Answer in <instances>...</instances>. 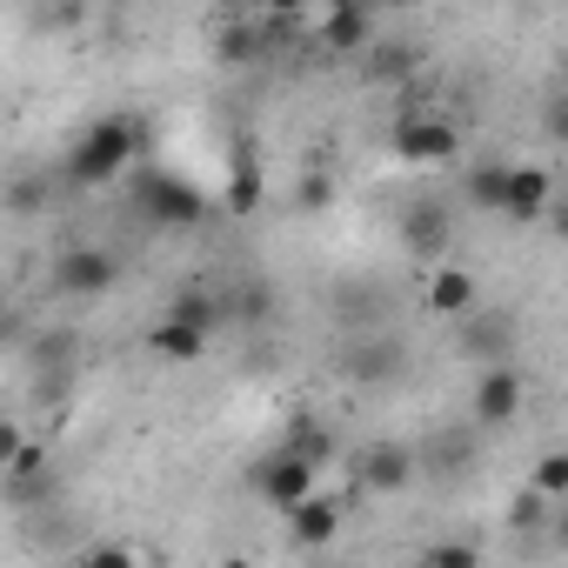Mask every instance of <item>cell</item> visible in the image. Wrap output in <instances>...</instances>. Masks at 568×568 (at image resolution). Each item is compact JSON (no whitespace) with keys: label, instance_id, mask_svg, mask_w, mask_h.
<instances>
[{"label":"cell","instance_id":"8fae6325","mask_svg":"<svg viewBox=\"0 0 568 568\" xmlns=\"http://www.w3.org/2000/svg\"><path fill=\"white\" fill-rule=\"evenodd\" d=\"M548 194H555L548 168H508V194H501V214H508V221H541V214H548Z\"/></svg>","mask_w":568,"mask_h":568},{"label":"cell","instance_id":"7c38bea8","mask_svg":"<svg viewBox=\"0 0 568 568\" xmlns=\"http://www.w3.org/2000/svg\"><path fill=\"white\" fill-rule=\"evenodd\" d=\"M288 535H295L302 548H328V541L342 535V501H328V495L315 488L302 508H288Z\"/></svg>","mask_w":568,"mask_h":568},{"label":"cell","instance_id":"ba28073f","mask_svg":"<svg viewBox=\"0 0 568 568\" xmlns=\"http://www.w3.org/2000/svg\"><path fill=\"white\" fill-rule=\"evenodd\" d=\"M114 274H121V267H114L108 247H68L61 267H54V288H61V295H108Z\"/></svg>","mask_w":568,"mask_h":568},{"label":"cell","instance_id":"ac0fdd59","mask_svg":"<svg viewBox=\"0 0 568 568\" xmlns=\"http://www.w3.org/2000/svg\"><path fill=\"white\" fill-rule=\"evenodd\" d=\"M541 501H555V495H568V455H541L535 462V481H528Z\"/></svg>","mask_w":568,"mask_h":568},{"label":"cell","instance_id":"4fadbf2b","mask_svg":"<svg viewBox=\"0 0 568 568\" xmlns=\"http://www.w3.org/2000/svg\"><path fill=\"white\" fill-rule=\"evenodd\" d=\"M0 475H8V501H34V495L54 488V468H48V448L41 442H21V455L0 468Z\"/></svg>","mask_w":568,"mask_h":568},{"label":"cell","instance_id":"6da1fadb","mask_svg":"<svg viewBox=\"0 0 568 568\" xmlns=\"http://www.w3.org/2000/svg\"><path fill=\"white\" fill-rule=\"evenodd\" d=\"M141 121H128V114H108V121H94L81 141H74V154H68V174L81 181V187H108V181H121L128 168H134V154H141Z\"/></svg>","mask_w":568,"mask_h":568},{"label":"cell","instance_id":"603a6c76","mask_svg":"<svg viewBox=\"0 0 568 568\" xmlns=\"http://www.w3.org/2000/svg\"><path fill=\"white\" fill-rule=\"evenodd\" d=\"M41 194H48L41 181H14V187H8V207H41Z\"/></svg>","mask_w":568,"mask_h":568},{"label":"cell","instance_id":"9a60e30c","mask_svg":"<svg viewBox=\"0 0 568 568\" xmlns=\"http://www.w3.org/2000/svg\"><path fill=\"white\" fill-rule=\"evenodd\" d=\"M402 234H408V247H415V254H442V247H448V207H442V201L408 207Z\"/></svg>","mask_w":568,"mask_h":568},{"label":"cell","instance_id":"2e32d148","mask_svg":"<svg viewBox=\"0 0 568 568\" xmlns=\"http://www.w3.org/2000/svg\"><path fill=\"white\" fill-rule=\"evenodd\" d=\"M368 34H375V21H368L362 8H328V14H322V41H328L335 54H355V48H368Z\"/></svg>","mask_w":568,"mask_h":568},{"label":"cell","instance_id":"44dd1931","mask_svg":"<svg viewBox=\"0 0 568 568\" xmlns=\"http://www.w3.org/2000/svg\"><path fill=\"white\" fill-rule=\"evenodd\" d=\"M254 201H261V181H254V168L241 161V168H234V187H227V207H234V214H247Z\"/></svg>","mask_w":568,"mask_h":568},{"label":"cell","instance_id":"d4e9b609","mask_svg":"<svg viewBox=\"0 0 568 568\" xmlns=\"http://www.w3.org/2000/svg\"><path fill=\"white\" fill-rule=\"evenodd\" d=\"M214 568H254V561H247V555H227V561H214Z\"/></svg>","mask_w":568,"mask_h":568},{"label":"cell","instance_id":"7a4b0ae2","mask_svg":"<svg viewBox=\"0 0 568 568\" xmlns=\"http://www.w3.org/2000/svg\"><path fill=\"white\" fill-rule=\"evenodd\" d=\"M207 335H214V302H207V295H181V302L148 328V355H154V362H201Z\"/></svg>","mask_w":568,"mask_h":568},{"label":"cell","instance_id":"ffe728a7","mask_svg":"<svg viewBox=\"0 0 568 568\" xmlns=\"http://www.w3.org/2000/svg\"><path fill=\"white\" fill-rule=\"evenodd\" d=\"M74 568H141V555H134L128 541H94V548H88Z\"/></svg>","mask_w":568,"mask_h":568},{"label":"cell","instance_id":"8992f818","mask_svg":"<svg viewBox=\"0 0 568 568\" xmlns=\"http://www.w3.org/2000/svg\"><path fill=\"white\" fill-rule=\"evenodd\" d=\"M141 214H154V221H168V227H187V221H201V194L187 187V181H174V174H154V168H141Z\"/></svg>","mask_w":568,"mask_h":568},{"label":"cell","instance_id":"9c48e42d","mask_svg":"<svg viewBox=\"0 0 568 568\" xmlns=\"http://www.w3.org/2000/svg\"><path fill=\"white\" fill-rule=\"evenodd\" d=\"M355 481H362L368 495H402V488L415 481V455H408L402 442H375V448H362Z\"/></svg>","mask_w":568,"mask_h":568},{"label":"cell","instance_id":"5bb4252c","mask_svg":"<svg viewBox=\"0 0 568 568\" xmlns=\"http://www.w3.org/2000/svg\"><path fill=\"white\" fill-rule=\"evenodd\" d=\"M508 168H515V161H481V168H468V181H462V201H468L475 214H501Z\"/></svg>","mask_w":568,"mask_h":568},{"label":"cell","instance_id":"30bf717a","mask_svg":"<svg viewBox=\"0 0 568 568\" xmlns=\"http://www.w3.org/2000/svg\"><path fill=\"white\" fill-rule=\"evenodd\" d=\"M428 315H448V322H468L475 315V274L468 267H428V288H422Z\"/></svg>","mask_w":568,"mask_h":568},{"label":"cell","instance_id":"5b68a950","mask_svg":"<svg viewBox=\"0 0 568 568\" xmlns=\"http://www.w3.org/2000/svg\"><path fill=\"white\" fill-rule=\"evenodd\" d=\"M521 395H528V388H521V375H515L508 362H495V368H481V375H475V402H468V408H475V422H481V428H508V422L521 415Z\"/></svg>","mask_w":568,"mask_h":568},{"label":"cell","instance_id":"e0dca14e","mask_svg":"<svg viewBox=\"0 0 568 568\" xmlns=\"http://www.w3.org/2000/svg\"><path fill=\"white\" fill-rule=\"evenodd\" d=\"M348 368H355V382H388V375H402V348L395 342H375V348L348 355Z\"/></svg>","mask_w":568,"mask_h":568},{"label":"cell","instance_id":"d6986e66","mask_svg":"<svg viewBox=\"0 0 568 568\" xmlns=\"http://www.w3.org/2000/svg\"><path fill=\"white\" fill-rule=\"evenodd\" d=\"M422 568H481V548L475 541H435Z\"/></svg>","mask_w":568,"mask_h":568},{"label":"cell","instance_id":"3957f363","mask_svg":"<svg viewBox=\"0 0 568 568\" xmlns=\"http://www.w3.org/2000/svg\"><path fill=\"white\" fill-rule=\"evenodd\" d=\"M395 154L415 161V168H448V161L462 154V128L415 108V114H402V128H395Z\"/></svg>","mask_w":568,"mask_h":568},{"label":"cell","instance_id":"7402d4cb","mask_svg":"<svg viewBox=\"0 0 568 568\" xmlns=\"http://www.w3.org/2000/svg\"><path fill=\"white\" fill-rule=\"evenodd\" d=\"M21 442H28V428H21L14 415H0V468H8V462L21 455Z\"/></svg>","mask_w":568,"mask_h":568},{"label":"cell","instance_id":"cb8c5ba5","mask_svg":"<svg viewBox=\"0 0 568 568\" xmlns=\"http://www.w3.org/2000/svg\"><path fill=\"white\" fill-rule=\"evenodd\" d=\"M328 194H335L328 174H308V181H302V207H328Z\"/></svg>","mask_w":568,"mask_h":568},{"label":"cell","instance_id":"52a82bcc","mask_svg":"<svg viewBox=\"0 0 568 568\" xmlns=\"http://www.w3.org/2000/svg\"><path fill=\"white\" fill-rule=\"evenodd\" d=\"M28 362H34V375L48 388H61V382L81 375V335L74 328H34L28 335Z\"/></svg>","mask_w":568,"mask_h":568},{"label":"cell","instance_id":"277c9868","mask_svg":"<svg viewBox=\"0 0 568 568\" xmlns=\"http://www.w3.org/2000/svg\"><path fill=\"white\" fill-rule=\"evenodd\" d=\"M315 475H322V468H308L302 455L274 448L267 462H254V475H247V481H254V495H261V501H274L281 515H288V508H302V501L315 495Z\"/></svg>","mask_w":568,"mask_h":568}]
</instances>
